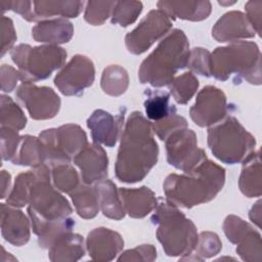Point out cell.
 I'll return each mask as SVG.
<instances>
[{"label": "cell", "instance_id": "obj_36", "mask_svg": "<svg viewBox=\"0 0 262 262\" xmlns=\"http://www.w3.org/2000/svg\"><path fill=\"white\" fill-rule=\"evenodd\" d=\"M51 180L54 187L66 193H71L80 185V177L76 169L70 164H59L50 168Z\"/></svg>", "mask_w": 262, "mask_h": 262}, {"label": "cell", "instance_id": "obj_2", "mask_svg": "<svg viewBox=\"0 0 262 262\" xmlns=\"http://www.w3.org/2000/svg\"><path fill=\"white\" fill-rule=\"evenodd\" d=\"M224 182V168L206 159L187 173L168 175L163 188L167 202L177 207L190 209L215 199Z\"/></svg>", "mask_w": 262, "mask_h": 262}, {"label": "cell", "instance_id": "obj_25", "mask_svg": "<svg viewBox=\"0 0 262 262\" xmlns=\"http://www.w3.org/2000/svg\"><path fill=\"white\" fill-rule=\"evenodd\" d=\"M48 250V258L52 262H75L85 254L84 238L78 233L69 232L59 237Z\"/></svg>", "mask_w": 262, "mask_h": 262}, {"label": "cell", "instance_id": "obj_45", "mask_svg": "<svg viewBox=\"0 0 262 262\" xmlns=\"http://www.w3.org/2000/svg\"><path fill=\"white\" fill-rule=\"evenodd\" d=\"M16 41V34L11 18L2 15L1 16V53L2 57L8 50L12 49L13 44Z\"/></svg>", "mask_w": 262, "mask_h": 262}, {"label": "cell", "instance_id": "obj_44", "mask_svg": "<svg viewBox=\"0 0 262 262\" xmlns=\"http://www.w3.org/2000/svg\"><path fill=\"white\" fill-rule=\"evenodd\" d=\"M2 11L12 10L18 13L24 19L28 21H37V18L34 13L33 1H26V0H4L0 2Z\"/></svg>", "mask_w": 262, "mask_h": 262}, {"label": "cell", "instance_id": "obj_11", "mask_svg": "<svg viewBox=\"0 0 262 262\" xmlns=\"http://www.w3.org/2000/svg\"><path fill=\"white\" fill-rule=\"evenodd\" d=\"M171 18L161 9L150 10L139 25L125 36V44L132 54H142L171 30Z\"/></svg>", "mask_w": 262, "mask_h": 262}, {"label": "cell", "instance_id": "obj_12", "mask_svg": "<svg viewBox=\"0 0 262 262\" xmlns=\"http://www.w3.org/2000/svg\"><path fill=\"white\" fill-rule=\"evenodd\" d=\"M95 78V68L90 58L76 54L56 74L54 85L66 96H79L90 87Z\"/></svg>", "mask_w": 262, "mask_h": 262}, {"label": "cell", "instance_id": "obj_43", "mask_svg": "<svg viewBox=\"0 0 262 262\" xmlns=\"http://www.w3.org/2000/svg\"><path fill=\"white\" fill-rule=\"evenodd\" d=\"M157 258V250L152 245H140L134 249L123 252L118 261H146L151 262Z\"/></svg>", "mask_w": 262, "mask_h": 262}, {"label": "cell", "instance_id": "obj_10", "mask_svg": "<svg viewBox=\"0 0 262 262\" xmlns=\"http://www.w3.org/2000/svg\"><path fill=\"white\" fill-rule=\"evenodd\" d=\"M165 142L168 163L184 173L208 159L204 149L198 146L196 135L191 129H179L169 135Z\"/></svg>", "mask_w": 262, "mask_h": 262}, {"label": "cell", "instance_id": "obj_13", "mask_svg": "<svg viewBox=\"0 0 262 262\" xmlns=\"http://www.w3.org/2000/svg\"><path fill=\"white\" fill-rule=\"evenodd\" d=\"M15 96L34 120L52 119L60 108V98L50 87L23 82L17 87Z\"/></svg>", "mask_w": 262, "mask_h": 262}, {"label": "cell", "instance_id": "obj_50", "mask_svg": "<svg viewBox=\"0 0 262 262\" xmlns=\"http://www.w3.org/2000/svg\"><path fill=\"white\" fill-rule=\"evenodd\" d=\"M235 1H231V2H223V1H219V4L221 5H231V4H234Z\"/></svg>", "mask_w": 262, "mask_h": 262}, {"label": "cell", "instance_id": "obj_42", "mask_svg": "<svg viewBox=\"0 0 262 262\" xmlns=\"http://www.w3.org/2000/svg\"><path fill=\"white\" fill-rule=\"evenodd\" d=\"M1 156L3 161H10L15 156L20 136L16 130L1 127Z\"/></svg>", "mask_w": 262, "mask_h": 262}, {"label": "cell", "instance_id": "obj_6", "mask_svg": "<svg viewBox=\"0 0 262 262\" xmlns=\"http://www.w3.org/2000/svg\"><path fill=\"white\" fill-rule=\"evenodd\" d=\"M208 145L220 162L234 165L244 162L254 151L256 138L236 118L227 116L209 128Z\"/></svg>", "mask_w": 262, "mask_h": 262}, {"label": "cell", "instance_id": "obj_46", "mask_svg": "<svg viewBox=\"0 0 262 262\" xmlns=\"http://www.w3.org/2000/svg\"><path fill=\"white\" fill-rule=\"evenodd\" d=\"M1 90L3 92H11L18 81H21V77L18 70H15L9 64H2L0 69Z\"/></svg>", "mask_w": 262, "mask_h": 262}, {"label": "cell", "instance_id": "obj_30", "mask_svg": "<svg viewBox=\"0 0 262 262\" xmlns=\"http://www.w3.org/2000/svg\"><path fill=\"white\" fill-rule=\"evenodd\" d=\"M144 108L146 116L152 122L160 121L169 115L176 113V107L170 102V93L162 90H152L150 88L144 91Z\"/></svg>", "mask_w": 262, "mask_h": 262}, {"label": "cell", "instance_id": "obj_27", "mask_svg": "<svg viewBox=\"0 0 262 262\" xmlns=\"http://www.w3.org/2000/svg\"><path fill=\"white\" fill-rule=\"evenodd\" d=\"M84 1H59V0H41L33 1L34 13L37 20L48 19V17L60 15L66 17H77L84 6Z\"/></svg>", "mask_w": 262, "mask_h": 262}, {"label": "cell", "instance_id": "obj_7", "mask_svg": "<svg viewBox=\"0 0 262 262\" xmlns=\"http://www.w3.org/2000/svg\"><path fill=\"white\" fill-rule=\"evenodd\" d=\"M13 62L17 66L21 82H37L45 80L60 69L66 59L67 51L58 45H40L32 47L19 44L10 50Z\"/></svg>", "mask_w": 262, "mask_h": 262}, {"label": "cell", "instance_id": "obj_33", "mask_svg": "<svg viewBox=\"0 0 262 262\" xmlns=\"http://www.w3.org/2000/svg\"><path fill=\"white\" fill-rule=\"evenodd\" d=\"M0 123L1 127L16 131L24 129L27 125V118L23 110L11 97L4 94L0 96Z\"/></svg>", "mask_w": 262, "mask_h": 262}, {"label": "cell", "instance_id": "obj_41", "mask_svg": "<svg viewBox=\"0 0 262 262\" xmlns=\"http://www.w3.org/2000/svg\"><path fill=\"white\" fill-rule=\"evenodd\" d=\"M210 54L211 52L203 47H195L190 50L187 67L191 73H195L207 78L211 77L210 74Z\"/></svg>", "mask_w": 262, "mask_h": 262}, {"label": "cell", "instance_id": "obj_23", "mask_svg": "<svg viewBox=\"0 0 262 262\" xmlns=\"http://www.w3.org/2000/svg\"><path fill=\"white\" fill-rule=\"evenodd\" d=\"M159 9L163 10L170 18H180L191 21L206 19L212 10L210 1H159Z\"/></svg>", "mask_w": 262, "mask_h": 262}, {"label": "cell", "instance_id": "obj_5", "mask_svg": "<svg viewBox=\"0 0 262 262\" xmlns=\"http://www.w3.org/2000/svg\"><path fill=\"white\" fill-rule=\"evenodd\" d=\"M150 221L157 226V238L167 256L181 259L193 251L199 237L196 227L177 206L158 204Z\"/></svg>", "mask_w": 262, "mask_h": 262}, {"label": "cell", "instance_id": "obj_24", "mask_svg": "<svg viewBox=\"0 0 262 262\" xmlns=\"http://www.w3.org/2000/svg\"><path fill=\"white\" fill-rule=\"evenodd\" d=\"M243 163L238 187L247 198H258L262 192L260 150L253 151Z\"/></svg>", "mask_w": 262, "mask_h": 262}, {"label": "cell", "instance_id": "obj_49", "mask_svg": "<svg viewBox=\"0 0 262 262\" xmlns=\"http://www.w3.org/2000/svg\"><path fill=\"white\" fill-rule=\"evenodd\" d=\"M249 217L251 221L255 223L258 227L261 226V201L260 200L256 204H254V206L250 210Z\"/></svg>", "mask_w": 262, "mask_h": 262}, {"label": "cell", "instance_id": "obj_48", "mask_svg": "<svg viewBox=\"0 0 262 262\" xmlns=\"http://www.w3.org/2000/svg\"><path fill=\"white\" fill-rule=\"evenodd\" d=\"M0 179H1V199H5L10 192L9 189L11 185V175L7 171L2 170Z\"/></svg>", "mask_w": 262, "mask_h": 262}, {"label": "cell", "instance_id": "obj_20", "mask_svg": "<svg viewBox=\"0 0 262 262\" xmlns=\"http://www.w3.org/2000/svg\"><path fill=\"white\" fill-rule=\"evenodd\" d=\"M33 232L38 236L39 246L49 249L59 237L72 232L75 227V220L66 217L55 220H46L38 216L35 212L28 209Z\"/></svg>", "mask_w": 262, "mask_h": 262}, {"label": "cell", "instance_id": "obj_15", "mask_svg": "<svg viewBox=\"0 0 262 262\" xmlns=\"http://www.w3.org/2000/svg\"><path fill=\"white\" fill-rule=\"evenodd\" d=\"M73 160L80 169L83 183L93 184L106 178L108 158L100 144L87 143Z\"/></svg>", "mask_w": 262, "mask_h": 262}, {"label": "cell", "instance_id": "obj_19", "mask_svg": "<svg viewBox=\"0 0 262 262\" xmlns=\"http://www.w3.org/2000/svg\"><path fill=\"white\" fill-rule=\"evenodd\" d=\"M255 35L247 15L237 10L224 13L212 29V36L218 42H236Z\"/></svg>", "mask_w": 262, "mask_h": 262}, {"label": "cell", "instance_id": "obj_21", "mask_svg": "<svg viewBox=\"0 0 262 262\" xmlns=\"http://www.w3.org/2000/svg\"><path fill=\"white\" fill-rule=\"evenodd\" d=\"M125 212L132 218H143L158 206V199L147 186L138 188H119Z\"/></svg>", "mask_w": 262, "mask_h": 262}, {"label": "cell", "instance_id": "obj_3", "mask_svg": "<svg viewBox=\"0 0 262 262\" xmlns=\"http://www.w3.org/2000/svg\"><path fill=\"white\" fill-rule=\"evenodd\" d=\"M189 53V43L184 32L172 30L141 62L139 81L155 88L168 86L177 72L187 67Z\"/></svg>", "mask_w": 262, "mask_h": 262}, {"label": "cell", "instance_id": "obj_4", "mask_svg": "<svg viewBox=\"0 0 262 262\" xmlns=\"http://www.w3.org/2000/svg\"><path fill=\"white\" fill-rule=\"evenodd\" d=\"M210 74L219 81L233 76L237 84L246 80L250 84H261V52L252 41H236L217 47L210 54Z\"/></svg>", "mask_w": 262, "mask_h": 262}, {"label": "cell", "instance_id": "obj_37", "mask_svg": "<svg viewBox=\"0 0 262 262\" xmlns=\"http://www.w3.org/2000/svg\"><path fill=\"white\" fill-rule=\"evenodd\" d=\"M35 177V170H30L18 174L15 178L13 187L6 198V203L10 206L21 208L29 204L30 189Z\"/></svg>", "mask_w": 262, "mask_h": 262}, {"label": "cell", "instance_id": "obj_26", "mask_svg": "<svg viewBox=\"0 0 262 262\" xmlns=\"http://www.w3.org/2000/svg\"><path fill=\"white\" fill-rule=\"evenodd\" d=\"M95 188L97 190L99 208L102 214L110 219H123L126 212L116 184L111 179L104 178L95 183Z\"/></svg>", "mask_w": 262, "mask_h": 262}, {"label": "cell", "instance_id": "obj_9", "mask_svg": "<svg viewBox=\"0 0 262 262\" xmlns=\"http://www.w3.org/2000/svg\"><path fill=\"white\" fill-rule=\"evenodd\" d=\"M43 144L45 165L49 168L59 164H70L88 142L85 131L77 124H66L49 128L39 134Z\"/></svg>", "mask_w": 262, "mask_h": 262}, {"label": "cell", "instance_id": "obj_40", "mask_svg": "<svg viewBox=\"0 0 262 262\" xmlns=\"http://www.w3.org/2000/svg\"><path fill=\"white\" fill-rule=\"evenodd\" d=\"M151 127L154 133H156L161 140H166L173 132L179 129L187 128V121L184 117L178 115L177 113H173L160 121L152 122Z\"/></svg>", "mask_w": 262, "mask_h": 262}, {"label": "cell", "instance_id": "obj_8", "mask_svg": "<svg viewBox=\"0 0 262 262\" xmlns=\"http://www.w3.org/2000/svg\"><path fill=\"white\" fill-rule=\"evenodd\" d=\"M28 209L46 220L69 217L73 209L69 201L51 183L50 168L46 165L34 168Z\"/></svg>", "mask_w": 262, "mask_h": 262}, {"label": "cell", "instance_id": "obj_32", "mask_svg": "<svg viewBox=\"0 0 262 262\" xmlns=\"http://www.w3.org/2000/svg\"><path fill=\"white\" fill-rule=\"evenodd\" d=\"M222 249V243L219 236L212 231H203L199 234L198 243L193 251L181 261H203L217 255Z\"/></svg>", "mask_w": 262, "mask_h": 262}, {"label": "cell", "instance_id": "obj_35", "mask_svg": "<svg viewBox=\"0 0 262 262\" xmlns=\"http://www.w3.org/2000/svg\"><path fill=\"white\" fill-rule=\"evenodd\" d=\"M236 253L244 261L259 262L262 259L261 235L253 227L242 235L237 243Z\"/></svg>", "mask_w": 262, "mask_h": 262}, {"label": "cell", "instance_id": "obj_38", "mask_svg": "<svg viewBox=\"0 0 262 262\" xmlns=\"http://www.w3.org/2000/svg\"><path fill=\"white\" fill-rule=\"evenodd\" d=\"M142 11L140 1H116L112 12V24L121 27L132 25Z\"/></svg>", "mask_w": 262, "mask_h": 262}, {"label": "cell", "instance_id": "obj_39", "mask_svg": "<svg viewBox=\"0 0 262 262\" xmlns=\"http://www.w3.org/2000/svg\"><path fill=\"white\" fill-rule=\"evenodd\" d=\"M116 1H87L84 19L92 26L102 25L111 15Z\"/></svg>", "mask_w": 262, "mask_h": 262}, {"label": "cell", "instance_id": "obj_18", "mask_svg": "<svg viewBox=\"0 0 262 262\" xmlns=\"http://www.w3.org/2000/svg\"><path fill=\"white\" fill-rule=\"evenodd\" d=\"M1 234L12 246L26 245L31 236V220L16 207L8 204L0 205Z\"/></svg>", "mask_w": 262, "mask_h": 262}, {"label": "cell", "instance_id": "obj_31", "mask_svg": "<svg viewBox=\"0 0 262 262\" xmlns=\"http://www.w3.org/2000/svg\"><path fill=\"white\" fill-rule=\"evenodd\" d=\"M129 76L127 71L118 64L106 67L101 75L100 86L104 93L111 96H120L127 90Z\"/></svg>", "mask_w": 262, "mask_h": 262}, {"label": "cell", "instance_id": "obj_16", "mask_svg": "<svg viewBox=\"0 0 262 262\" xmlns=\"http://www.w3.org/2000/svg\"><path fill=\"white\" fill-rule=\"evenodd\" d=\"M126 108H121L116 116L103 110H95L87 119V127L91 131L94 143L113 147L123 129Z\"/></svg>", "mask_w": 262, "mask_h": 262}, {"label": "cell", "instance_id": "obj_14", "mask_svg": "<svg viewBox=\"0 0 262 262\" xmlns=\"http://www.w3.org/2000/svg\"><path fill=\"white\" fill-rule=\"evenodd\" d=\"M227 113L226 95L221 89L212 85L200 90L195 102L189 110L191 120L200 127H211L221 122Z\"/></svg>", "mask_w": 262, "mask_h": 262}, {"label": "cell", "instance_id": "obj_34", "mask_svg": "<svg viewBox=\"0 0 262 262\" xmlns=\"http://www.w3.org/2000/svg\"><path fill=\"white\" fill-rule=\"evenodd\" d=\"M168 86L175 101L179 104H186L196 93L199 80L191 72H186L175 77Z\"/></svg>", "mask_w": 262, "mask_h": 262}, {"label": "cell", "instance_id": "obj_28", "mask_svg": "<svg viewBox=\"0 0 262 262\" xmlns=\"http://www.w3.org/2000/svg\"><path fill=\"white\" fill-rule=\"evenodd\" d=\"M11 162L14 165L33 168L45 165L44 149L40 138L32 135L20 136L17 150Z\"/></svg>", "mask_w": 262, "mask_h": 262}, {"label": "cell", "instance_id": "obj_22", "mask_svg": "<svg viewBox=\"0 0 262 262\" xmlns=\"http://www.w3.org/2000/svg\"><path fill=\"white\" fill-rule=\"evenodd\" d=\"M73 35V24L63 17L40 20L32 29V37L35 41L49 45L68 43Z\"/></svg>", "mask_w": 262, "mask_h": 262}, {"label": "cell", "instance_id": "obj_29", "mask_svg": "<svg viewBox=\"0 0 262 262\" xmlns=\"http://www.w3.org/2000/svg\"><path fill=\"white\" fill-rule=\"evenodd\" d=\"M70 196L78 215L83 219H91L98 214L100 208L95 185L80 183L70 193Z\"/></svg>", "mask_w": 262, "mask_h": 262}, {"label": "cell", "instance_id": "obj_1", "mask_svg": "<svg viewBox=\"0 0 262 262\" xmlns=\"http://www.w3.org/2000/svg\"><path fill=\"white\" fill-rule=\"evenodd\" d=\"M159 146L151 123L140 113L128 117L115 165L116 177L125 183H136L145 178L158 162Z\"/></svg>", "mask_w": 262, "mask_h": 262}, {"label": "cell", "instance_id": "obj_17", "mask_svg": "<svg viewBox=\"0 0 262 262\" xmlns=\"http://www.w3.org/2000/svg\"><path fill=\"white\" fill-rule=\"evenodd\" d=\"M123 247L124 241L121 234L105 227L94 228L86 238L87 252L94 261H112L120 254Z\"/></svg>", "mask_w": 262, "mask_h": 262}, {"label": "cell", "instance_id": "obj_47", "mask_svg": "<svg viewBox=\"0 0 262 262\" xmlns=\"http://www.w3.org/2000/svg\"><path fill=\"white\" fill-rule=\"evenodd\" d=\"M247 11V17L258 36H261V9L262 2L260 1H249L245 5Z\"/></svg>", "mask_w": 262, "mask_h": 262}]
</instances>
